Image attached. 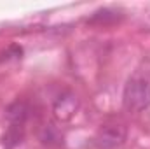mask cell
Masks as SVG:
<instances>
[{"instance_id":"5b68a950","label":"cell","mask_w":150,"mask_h":149,"mask_svg":"<svg viewBox=\"0 0 150 149\" xmlns=\"http://www.w3.org/2000/svg\"><path fill=\"white\" fill-rule=\"evenodd\" d=\"M28 116H30V107L28 104L25 102H14L7 107L5 111V119L7 123H12V125H26L28 121Z\"/></svg>"},{"instance_id":"7a4b0ae2","label":"cell","mask_w":150,"mask_h":149,"mask_svg":"<svg viewBox=\"0 0 150 149\" xmlns=\"http://www.w3.org/2000/svg\"><path fill=\"white\" fill-rule=\"evenodd\" d=\"M126 135L127 132L124 125L107 123V125H101L100 130L96 132L94 144L100 149H115L126 140Z\"/></svg>"},{"instance_id":"6da1fadb","label":"cell","mask_w":150,"mask_h":149,"mask_svg":"<svg viewBox=\"0 0 150 149\" xmlns=\"http://www.w3.org/2000/svg\"><path fill=\"white\" fill-rule=\"evenodd\" d=\"M122 105L129 112H142L150 107V70L138 69L129 75L122 91Z\"/></svg>"},{"instance_id":"277c9868","label":"cell","mask_w":150,"mask_h":149,"mask_svg":"<svg viewBox=\"0 0 150 149\" xmlns=\"http://www.w3.org/2000/svg\"><path fill=\"white\" fill-rule=\"evenodd\" d=\"M25 140V125H12L7 123V130L2 137L4 148L5 149H16L18 146H21Z\"/></svg>"},{"instance_id":"52a82bcc","label":"cell","mask_w":150,"mask_h":149,"mask_svg":"<svg viewBox=\"0 0 150 149\" xmlns=\"http://www.w3.org/2000/svg\"><path fill=\"white\" fill-rule=\"evenodd\" d=\"M21 54H23V49H21V46H16V44H12V46H9L0 56V62H9V60H16V58H21Z\"/></svg>"},{"instance_id":"8992f818","label":"cell","mask_w":150,"mask_h":149,"mask_svg":"<svg viewBox=\"0 0 150 149\" xmlns=\"http://www.w3.org/2000/svg\"><path fill=\"white\" fill-rule=\"evenodd\" d=\"M40 140L44 142V144H59V140H61V133L56 130V126H52V125H45L44 126V130H42V133H40Z\"/></svg>"},{"instance_id":"3957f363","label":"cell","mask_w":150,"mask_h":149,"mask_svg":"<svg viewBox=\"0 0 150 149\" xmlns=\"http://www.w3.org/2000/svg\"><path fill=\"white\" fill-rule=\"evenodd\" d=\"M79 109V98L72 91H63L56 97L52 104V112L58 121H70Z\"/></svg>"}]
</instances>
